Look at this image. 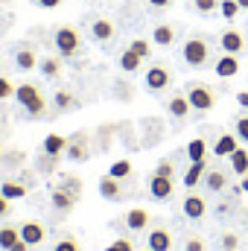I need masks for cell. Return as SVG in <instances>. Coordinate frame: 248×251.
<instances>
[{"label":"cell","instance_id":"d4e9b609","mask_svg":"<svg viewBox=\"0 0 248 251\" xmlns=\"http://www.w3.org/2000/svg\"><path fill=\"white\" fill-rule=\"evenodd\" d=\"M204 184H207V190L219 193V190L228 187V178H225V173H219V170H207V176H204Z\"/></svg>","mask_w":248,"mask_h":251},{"label":"cell","instance_id":"f907efd6","mask_svg":"<svg viewBox=\"0 0 248 251\" xmlns=\"http://www.w3.org/2000/svg\"><path fill=\"white\" fill-rule=\"evenodd\" d=\"M146 251H152V249H146Z\"/></svg>","mask_w":248,"mask_h":251},{"label":"cell","instance_id":"ba28073f","mask_svg":"<svg viewBox=\"0 0 248 251\" xmlns=\"http://www.w3.org/2000/svg\"><path fill=\"white\" fill-rule=\"evenodd\" d=\"M64 155H67L70 161H85V158H88V140H85V134L67 137V149H64Z\"/></svg>","mask_w":248,"mask_h":251},{"label":"cell","instance_id":"44dd1931","mask_svg":"<svg viewBox=\"0 0 248 251\" xmlns=\"http://www.w3.org/2000/svg\"><path fill=\"white\" fill-rule=\"evenodd\" d=\"M18 243H21V231H18V228H12V225H3V228H0V249L12 251Z\"/></svg>","mask_w":248,"mask_h":251},{"label":"cell","instance_id":"8992f818","mask_svg":"<svg viewBox=\"0 0 248 251\" xmlns=\"http://www.w3.org/2000/svg\"><path fill=\"white\" fill-rule=\"evenodd\" d=\"M18 231H21V240H24L29 249H32V246H41V243H44V237H47V231H44V225H41V222H24Z\"/></svg>","mask_w":248,"mask_h":251},{"label":"cell","instance_id":"7bdbcfd3","mask_svg":"<svg viewBox=\"0 0 248 251\" xmlns=\"http://www.w3.org/2000/svg\"><path fill=\"white\" fill-rule=\"evenodd\" d=\"M38 6L41 9H56V6H62V0H38Z\"/></svg>","mask_w":248,"mask_h":251},{"label":"cell","instance_id":"7402d4cb","mask_svg":"<svg viewBox=\"0 0 248 251\" xmlns=\"http://www.w3.org/2000/svg\"><path fill=\"white\" fill-rule=\"evenodd\" d=\"M152 41H155V44H161V47H170V44L175 41V29H173L170 24H161V26H155V29H152Z\"/></svg>","mask_w":248,"mask_h":251},{"label":"cell","instance_id":"8d00e7d4","mask_svg":"<svg viewBox=\"0 0 248 251\" xmlns=\"http://www.w3.org/2000/svg\"><path fill=\"white\" fill-rule=\"evenodd\" d=\"M12 94H15V85H12L9 79H3V76H0V102H3V100H9Z\"/></svg>","mask_w":248,"mask_h":251},{"label":"cell","instance_id":"f1b7e54d","mask_svg":"<svg viewBox=\"0 0 248 251\" xmlns=\"http://www.w3.org/2000/svg\"><path fill=\"white\" fill-rule=\"evenodd\" d=\"M140 62H143V59H140L134 50H125L123 56H120V67H123V70H128V73H131V70H137V67H140Z\"/></svg>","mask_w":248,"mask_h":251},{"label":"cell","instance_id":"ffe728a7","mask_svg":"<svg viewBox=\"0 0 248 251\" xmlns=\"http://www.w3.org/2000/svg\"><path fill=\"white\" fill-rule=\"evenodd\" d=\"M187 158H190V164L193 161H207V140L204 137H193L187 143Z\"/></svg>","mask_w":248,"mask_h":251},{"label":"cell","instance_id":"277c9868","mask_svg":"<svg viewBox=\"0 0 248 251\" xmlns=\"http://www.w3.org/2000/svg\"><path fill=\"white\" fill-rule=\"evenodd\" d=\"M79 32L73 29V26H59V32H56V47H59V56H73L76 50H79Z\"/></svg>","mask_w":248,"mask_h":251},{"label":"cell","instance_id":"d6a6232c","mask_svg":"<svg viewBox=\"0 0 248 251\" xmlns=\"http://www.w3.org/2000/svg\"><path fill=\"white\" fill-rule=\"evenodd\" d=\"M56 108H62V111L73 108V97H70L67 91H59V94H56Z\"/></svg>","mask_w":248,"mask_h":251},{"label":"cell","instance_id":"1f68e13d","mask_svg":"<svg viewBox=\"0 0 248 251\" xmlns=\"http://www.w3.org/2000/svg\"><path fill=\"white\" fill-rule=\"evenodd\" d=\"M128 50H134V53H137L140 59H146V56H149V41H146V38H134Z\"/></svg>","mask_w":248,"mask_h":251},{"label":"cell","instance_id":"f546056e","mask_svg":"<svg viewBox=\"0 0 248 251\" xmlns=\"http://www.w3.org/2000/svg\"><path fill=\"white\" fill-rule=\"evenodd\" d=\"M108 176H114V178H120V181H123V178L131 176V164H128V161H114V164H111V170H108Z\"/></svg>","mask_w":248,"mask_h":251},{"label":"cell","instance_id":"681fc988","mask_svg":"<svg viewBox=\"0 0 248 251\" xmlns=\"http://www.w3.org/2000/svg\"><path fill=\"white\" fill-rule=\"evenodd\" d=\"M222 251H237V249H222Z\"/></svg>","mask_w":248,"mask_h":251},{"label":"cell","instance_id":"60d3db41","mask_svg":"<svg viewBox=\"0 0 248 251\" xmlns=\"http://www.w3.org/2000/svg\"><path fill=\"white\" fill-rule=\"evenodd\" d=\"M187 251H204V240L190 237V240H187Z\"/></svg>","mask_w":248,"mask_h":251},{"label":"cell","instance_id":"484cf974","mask_svg":"<svg viewBox=\"0 0 248 251\" xmlns=\"http://www.w3.org/2000/svg\"><path fill=\"white\" fill-rule=\"evenodd\" d=\"M15 62H18V67H21V70H32V67L38 64V59H35V50L21 47V50H18V56H15Z\"/></svg>","mask_w":248,"mask_h":251},{"label":"cell","instance_id":"7dc6e473","mask_svg":"<svg viewBox=\"0 0 248 251\" xmlns=\"http://www.w3.org/2000/svg\"><path fill=\"white\" fill-rule=\"evenodd\" d=\"M243 190L248 193V176H243Z\"/></svg>","mask_w":248,"mask_h":251},{"label":"cell","instance_id":"ac0fdd59","mask_svg":"<svg viewBox=\"0 0 248 251\" xmlns=\"http://www.w3.org/2000/svg\"><path fill=\"white\" fill-rule=\"evenodd\" d=\"M73 204H76V196L64 187V184H59V187L53 190V207H56V210H62L64 213V210H70Z\"/></svg>","mask_w":248,"mask_h":251},{"label":"cell","instance_id":"c3c4849f","mask_svg":"<svg viewBox=\"0 0 248 251\" xmlns=\"http://www.w3.org/2000/svg\"><path fill=\"white\" fill-rule=\"evenodd\" d=\"M240 3V9H248V0H237Z\"/></svg>","mask_w":248,"mask_h":251},{"label":"cell","instance_id":"d590c367","mask_svg":"<svg viewBox=\"0 0 248 251\" xmlns=\"http://www.w3.org/2000/svg\"><path fill=\"white\" fill-rule=\"evenodd\" d=\"M56 251H79V243L73 240V237H64L56 243Z\"/></svg>","mask_w":248,"mask_h":251},{"label":"cell","instance_id":"f6af8a7d","mask_svg":"<svg viewBox=\"0 0 248 251\" xmlns=\"http://www.w3.org/2000/svg\"><path fill=\"white\" fill-rule=\"evenodd\" d=\"M149 3H152V6H155V9H167V6H170V3H173V0H149Z\"/></svg>","mask_w":248,"mask_h":251},{"label":"cell","instance_id":"6da1fadb","mask_svg":"<svg viewBox=\"0 0 248 251\" xmlns=\"http://www.w3.org/2000/svg\"><path fill=\"white\" fill-rule=\"evenodd\" d=\"M15 100H18V105H21L26 114H32V117H41L44 108H47V100H44L41 88H35L32 82H21V85H15Z\"/></svg>","mask_w":248,"mask_h":251},{"label":"cell","instance_id":"603a6c76","mask_svg":"<svg viewBox=\"0 0 248 251\" xmlns=\"http://www.w3.org/2000/svg\"><path fill=\"white\" fill-rule=\"evenodd\" d=\"M125 222H128V228H131V231H143V228L149 225V213H146L143 207H131V210H128V216H125Z\"/></svg>","mask_w":248,"mask_h":251},{"label":"cell","instance_id":"5bb4252c","mask_svg":"<svg viewBox=\"0 0 248 251\" xmlns=\"http://www.w3.org/2000/svg\"><path fill=\"white\" fill-rule=\"evenodd\" d=\"M237 149H240V137H237V134H222V137L216 140V146H213V155H219V158H231Z\"/></svg>","mask_w":248,"mask_h":251},{"label":"cell","instance_id":"2e32d148","mask_svg":"<svg viewBox=\"0 0 248 251\" xmlns=\"http://www.w3.org/2000/svg\"><path fill=\"white\" fill-rule=\"evenodd\" d=\"M149 249L152 251H170L173 249V237H170V231L167 228H155L152 234H149Z\"/></svg>","mask_w":248,"mask_h":251},{"label":"cell","instance_id":"b9f144b4","mask_svg":"<svg viewBox=\"0 0 248 251\" xmlns=\"http://www.w3.org/2000/svg\"><path fill=\"white\" fill-rule=\"evenodd\" d=\"M3 216H9V199L0 193V219H3Z\"/></svg>","mask_w":248,"mask_h":251},{"label":"cell","instance_id":"83f0119b","mask_svg":"<svg viewBox=\"0 0 248 251\" xmlns=\"http://www.w3.org/2000/svg\"><path fill=\"white\" fill-rule=\"evenodd\" d=\"M38 67H41L44 79H56V76L62 73V62H59V59H41V62H38Z\"/></svg>","mask_w":248,"mask_h":251},{"label":"cell","instance_id":"4316f807","mask_svg":"<svg viewBox=\"0 0 248 251\" xmlns=\"http://www.w3.org/2000/svg\"><path fill=\"white\" fill-rule=\"evenodd\" d=\"M0 193H3V196L12 201V199H24V196H26V187H24L21 181H3Z\"/></svg>","mask_w":248,"mask_h":251},{"label":"cell","instance_id":"30bf717a","mask_svg":"<svg viewBox=\"0 0 248 251\" xmlns=\"http://www.w3.org/2000/svg\"><path fill=\"white\" fill-rule=\"evenodd\" d=\"M219 44H222V50H225V53H234V56H237V53L246 47V35H243V32H237V29H228V32H222Z\"/></svg>","mask_w":248,"mask_h":251},{"label":"cell","instance_id":"7a4b0ae2","mask_svg":"<svg viewBox=\"0 0 248 251\" xmlns=\"http://www.w3.org/2000/svg\"><path fill=\"white\" fill-rule=\"evenodd\" d=\"M181 56H184V62L190 67H201V64H207V56H210V47H207V41L204 38H187L184 41V50H181Z\"/></svg>","mask_w":248,"mask_h":251},{"label":"cell","instance_id":"d6986e66","mask_svg":"<svg viewBox=\"0 0 248 251\" xmlns=\"http://www.w3.org/2000/svg\"><path fill=\"white\" fill-rule=\"evenodd\" d=\"M190 108H193V105H190V100H187V94H175V97H173V100L167 102V111H170L173 117H178V120L190 114Z\"/></svg>","mask_w":248,"mask_h":251},{"label":"cell","instance_id":"ab89813d","mask_svg":"<svg viewBox=\"0 0 248 251\" xmlns=\"http://www.w3.org/2000/svg\"><path fill=\"white\" fill-rule=\"evenodd\" d=\"M240 246V237L237 234H225L222 237V249H237Z\"/></svg>","mask_w":248,"mask_h":251},{"label":"cell","instance_id":"f35d334b","mask_svg":"<svg viewBox=\"0 0 248 251\" xmlns=\"http://www.w3.org/2000/svg\"><path fill=\"white\" fill-rule=\"evenodd\" d=\"M237 137H240L243 143H248V117H240V120H237Z\"/></svg>","mask_w":248,"mask_h":251},{"label":"cell","instance_id":"74e56055","mask_svg":"<svg viewBox=\"0 0 248 251\" xmlns=\"http://www.w3.org/2000/svg\"><path fill=\"white\" fill-rule=\"evenodd\" d=\"M105 251H134V243L131 240H114Z\"/></svg>","mask_w":248,"mask_h":251},{"label":"cell","instance_id":"e0dca14e","mask_svg":"<svg viewBox=\"0 0 248 251\" xmlns=\"http://www.w3.org/2000/svg\"><path fill=\"white\" fill-rule=\"evenodd\" d=\"M91 35H94L97 41H111V38H114V24H111L108 18H97V21L91 24Z\"/></svg>","mask_w":248,"mask_h":251},{"label":"cell","instance_id":"52a82bcc","mask_svg":"<svg viewBox=\"0 0 248 251\" xmlns=\"http://www.w3.org/2000/svg\"><path fill=\"white\" fill-rule=\"evenodd\" d=\"M149 193H152V199H158V201H167V199L173 196V178L152 176V178H149Z\"/></svg>","mask_w":248,"mask_h":251},{"label":"cell","instance_id":"cb8c5ba5","mask_svg":"<svg viewBox=\"0 0 248 251\" xmlns=\"http://www.w3.org/2000/svg\"><path fill=\"white\" fill-rule=\"evenodd\" d=\"M231 170L237 173V176H248V149H237L234 155H231Z\"/></svg>","mask_w":248,"mask_h":251},{"label":"cell","instance_id":"9c48e42d","mask_svg":"<svg viewBox=\"0 0 248 251\" xmlns=\"http://www.w3.org/2000/svg\"><path fill=\"white\" fill-rule=\"evenodd\" d=\"M99 196L108 199V201H120V199H123L120 178H114V176H102V178H99Z\"/></svg>","mask_w":248,"mask_h":251},{"label":"cell","instance_id":"4dcf8cb0","mask_svg":"<svg viewBox=\"0 0 248 251\" xmlns=\"http://www.w3.org/2000/svg\"><path fill=\"white\" fill-rule=\"evenodd\" d=\"M219 9H222V18H228V21H231V18H237V15L243 12L237 0H222V3H219Z\"/></svg>","mask_w":248,"mask_h":251},{"label":"cell","instance_id":"bcb514c9","mask_svg":"<svg viewBox=\"0 0 248 251\" xmlns=\"http://www.w3.org/2000/svg\"><path fill=\"white\" fill-rule=\"evenodd\" d=\"M12 251H29V246H26V243L21 240V243H18V246H15V249H12Z\"/></svg>","mask_w":248,"mask_h":251},{"label":"cell","instance_id":"5b68a950","mask_svg":"<svg viewBox=\"0 0 248 251\" xmlns=\"http://www.w3.org/2000/svg\"><path fill=\"white\" fill-rule=\"evenodd\" d=\"M167 85H170V70L164 64H152L146 70V88L149 91H164Z\"/></svg>","mask_w":248,"mask_h":251},{"label":"cell","instance_id":"e575fe53","mask_svg":"<svg viewBox=\"0 0 248 251\" xmlns=\"http://www.w3.org/2000/svg\"><path fill=\"white\" fill-rule=\"evenodd\" d=\"M196 9H198V12H204V15H210V12H216V9H219V0H196Z\"/></svg>","mask_w":248,"mask_h":251},{"label":"cell","instance_id":"7c38bea8","mask_svg":"<svg viewBox=\"0 0 248 251\" xmlns=\"http://www.w3.org/2000/svg\"><path fill=\"white\" fill-rule=\"evenodd\" d=\"M204 176H207V161H193L184 173V187L193 190L198 181H204Z\"/></svg>","mask_w":248,"mask_h":251},{"label":"cell","instance_id":"4fadbf2b","mask_svg":"<svg viewBox=\"0 0 248 251\" xmlns=\"http://www.w3.org/2000/svg\"><path fill=\"white\" fill-rule=\"evenodd\" d=\"M240 73V59L234 56V53H225L219 62H216V76L219 79H231V76H237Z\"/></svg>","mask_w":248,"mask_h":251},{"label":"cell","instance_id":"8fae6325","mask_svg":"<svg viewBox=\"0 0 248 251\" xmlns=\"http://www.w3.org/2000/svg\"><path fill=\"white\" fill-rule=\"evenodd\" d=\"M207 213V201L201 199V196H196V193H190L184 199V216L187 219H201Z\"/></svg>","mask_w":248,"mask_h":251},{"label":"cell","instance_id":"ee69618b","mask_svg":"<svg viewBox=\"0 0 248 251\" xmlns=\"http://www.w3.org/2000/svg\"><path fill=\"white\" fill-rule=\"evenodd\" d=\"M237 102H240L243 108H248V91H240V94H237Z\"/></svg>","mask_w":248,"mask_h":251},{"label":"cell","instance_id":"836d02e7","mask_svg":"<svg viewBox=\"0 0 248 251\" xmlns=\"http://www.w3.org/2000/svg\"><path fill=\"white\" fill-rule=\"evenodd\" d=\"M173 173H175V167H173V161H161L158 164V170H155V176H164V178H173Z\"/></svg>","mask_w":248,"mask_h":251},{"label":"cell","instance_id":"3957f363","mask_svg":"<svg viewBox=\"0 0 248 251\" xmlns=\"http://www.w3.org/2000/svg\"><path fill=\"white\" fill-rule=\"evenodd\" d=\"M187 100H190V105H193L196 111H210V108H213V102H216V94H213L207 85L193 82V85L187 88Z\"/></svg>","mask_w":248,"mask_h":251},{"label":"cell","instance_id":"9a60e30c","mask_svg":"<svg viewBox=\"0 0 248 251\" xmlns=\"http://www.w3.org/2000/svg\"><path fill=\"white\" fill-rule=\"evenodd\" d=\"M41 149H44V155H50V158H62L64 149H67V137H62V134H47L44 143H41Z\"/></svg>","mask_w":248,"mask_h":251}]
</instances>
